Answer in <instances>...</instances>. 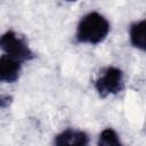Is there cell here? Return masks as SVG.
Here are the masks:
<instances>
[{
	"label": "cell",
	"mask_w": 146,
	"mask_h": 146,
	"mask_svg": "<svg viewBox=\"0 0 146 146\" xmlns=\"http://www.w3.org/2000/svg\"><path fill=\"white\" fill-rule=\"evenodd\" d=\"M110 32L107 19L100 14L92 11L82 17L76 30V40L81 43L97 44L105 40Z\"/></svg>",
	"instance_id": "obj_1"
},
{
	"label": "cell",
	"mask_w": 146,
	"mask_h": 146,
	"mask_svg": "<svg viewBox=\"0 0 146 146\" xmlns=\"http://www.w3.org/2000/svg\"><path fill=\"white\" fill-rule=\"evenodd\" d=\"M0 48L7 56L18 60L19 63L30 60L34 57V54L30 49L25 39L13 31H8L0 36Z\"/></svg>",
	"instance_id": "obj_2"
},
{
	"label": "cell",
	"mask_w": 146,
	"mask_h": 146,
	"mask_svg": "<svg viewBox=\"0 0 146 146\" xmlns=\"http://www.w3.org/2000/svg\"><path fill=\"white\" fill-rule=\"evenodd\" d=\"M95 88L99 96L106 97L115 95L123 89V73L116 67H106L95 82Z\"/></svg>",
	"instance_id": "obj_3"
},
{
	"label": "cell",
	"mask_w": 146,
	"mask_h": 146,
	"mask_svg": "<svg viewBox=\"0 0 146 146\" xmlns=\"http://www.w3.org/2000/svg\"><path fill=\"white\" fill-rule=\"evenodd\" d=\"M88 136L81 130L67 129L55 138V146H88Z\"/></svg>",
	"instance_id": "obj_4"
},
{
	"label": "cell",
	"mask_w": 146,
	"mask_h": 146,
	"mask_svg": "<svg viewBox=\"0 0 146 146\" xmlns=\"http://www.w3.org/2000/svg\"><path fill=\"white\" fill-rule=\"evenodd\" d=\"M21 63L7 55L0 57V82H14L18 79Z\"/></svg>",
	"instance_id": "obj_5"
},
{
	"label": "cell",
	"mask_w": 146,
	"mask_h": 146,
	"mask_svg": "<svg viewBox=\"0 0 146 146\" xmlns=\"http://www.w3.org/2000/svg\"><path fill=\"white\" fill-rule=\"evenodd\" d=\"M145 26H146V22L144 19L140 22L133 23L130 26V41L133 47H136L140 50H145V48H146Z\"/></svg>",
	"instance_id": "obj_6"
},
{
	"label": "cell",
	"mask_w": 146,
	"mask_h": 146,
	"mask_svg": "<svg viewBox=\"0 0 146 146\" xmlns=\"http://www.w3.org/2000/svg\"><path fill=\"white\" fill-rule=\"evenodd\" d=\"M98 146H122L116 132L113 129H105L98 138Z\"/></svg>",
	"instance_id": "obj_7"
},
{
	"label": "cell",
	"mask_w": 146,
	"mask_h": 146,
	"mask_svg": "<svg viewBox=\"0 0 146 146\" xmlns=\"http://www.w3.org/2000/svg\"><path fill=\"white\" fill-rule=\"evenodd\" d=\"M1 102H2V100H1V98H0V104H1Z\"/></svg>",
	"instance_id": "obj_8"
}]
</instances>
